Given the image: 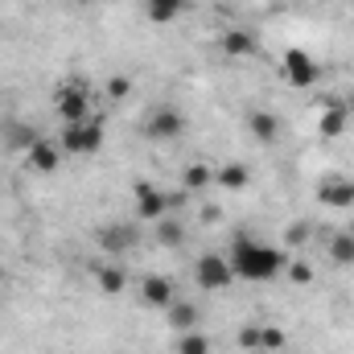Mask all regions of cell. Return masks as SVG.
I'll use <instances>...</instances> for the list:
<instances>
[{"label":"cell","mask_w":354,"mask_h":354,"mask_svg":"<svg viewBox=\"0 0 354 354\" xmlns=\"http://www.w3.org/2000/svg\"><path fill=\"white\" fill-rule=\"evenodd\" d=\"M317 202L330 206V210H351L354 206V177L330 174L317 181Z\"/></svg>","instance_id":"8"},{"label":"cell","mask_w":354,"mask_h":354,"mask_svg":"<svg viewBox=\"0 0 354 354\" xmlns=\"http://www.w3.org/2000/svg\"><path fill=\"white\" fill-rule=\"evenodd\" d=\"M25 161H29V169H33V174H54V169L62 165V149L37 136V140L25 149Z\"/></svg>","instance_id":"11"},{"label":"cell","mask_w":354,"mask_h":354,"mask_svg":"<svg viewBox=\"0 0 354 354\" xmlns=\"http://www.w3.org/2000/svg\"><path fill=\"white\" fill-rule=\"evenodd\" d=\"M79 4H91V0H79Z\"/></svg>","instance_id":"32"},{"label":"cell","mask_w":354,"mask_h":354,"mask_svg":"<svg viewBox=\"0 0 354 354\" xmlns=\"http://www.w3.org/2000/svg\"><path fill=\"white\" fill-rule=\"evenodd\" d=\"M165 322H169L174 334H189V330L198 326V309H194L189 301H174V305L165 309Z\"/></svg>","instance_id":"15"},{"label":"cell","mask_w":354,"mask_h":354,"mask_svg":"<svg viewBox=\"0 0 354 354\" xmlns=\"http://www.w3.org/2000/svg\"><path fill=\"white\" fill-rule=\"evenodd\" d=\"M181 185H185L189 194H202V189H210V185H214V169H210V165H202V161H194V165H185Z\"/></svg>","instance_id":"17"},{"label":"cell","mask_w":354,"mask_h":354,"mask_svg":"<svg viewBox=\"0 0 354 354\" xmlns=\"http://www.w3.org/2000/svg\"><path fill=\"white\" fill-rule=\"evenodd\" d=\"M140 301H145L149 309H169V305L177 301L174 280H169V276H161V272L145 276V280H140Z\"/></svg>","instance_id":"9"},{"label":"cell","mask_w":354,"mask_h":354,"mask_svg":"<svg viewBox=\"0 0 354 354\" xmlns=\"http://www.w3.org/2000/svg\"><path fill=\"white\" fill-rule=\"evenodd\" d=\"M218 46H223L227 58H252V54H256V37H252L248 29H227V33L218 37Z\"/></svg>","instance_id":"13"},{"label":"cell","mask_w":354,"mask_h":354,"mask_svg":"<svg viewBox=\"0 0 354 354\" xmlns=\"http://www.w3.org/2000/svg\"><path fill=\"white\" fill-rule=\"evenodd\" d=\"M157 239H161V243H165V248H177V243H181V239H185V227H181V223H177L174 214H165V218H161V223H157Z\"/></svg>","instance_id":"22"},{"label":"cell","mask_w":354,"mask_h":354,"mask_svg":"<svg viewBox=\"0 0 354 354\" xmlns=\"http://www.w3.org/2000/svg\"><path fill=\"white\" fill-rule=\"evenodd\" d=\"M309 235H313V227H309V223H292V227L284 231V248H292V252H301V248L309 243Z\"/></svg>","instance_id":"23"},{"label":"cell","mask_w":354,"mask_h":354,"mask_svg":"<svg viewBox=\"0 0 354 354\" xmlns=\"http://www.w3.org/2000/svg\"><path fill=\"white\" fill-rule=\"evenodd\" d=\"M174 354H210V338H206V334H198V330H189V334H177Z\"/></svg>","instance_id":"19"},{"label":"cell","mask_w":354,"mask_h":354,"mask_svg":"<svg viewBox=\"0 0 354 354\" xmlns=\"http://www.w3.org/2000/svg\"><path fill=\"white\" fill-rule=\"evenodd\" d=\"M132 239H136L132 227H107V231H103V252H128Z\"/></svg>","instance_id":"20"},{"label":"cell","mask_w":354,"mask_h":354,"mask_svg":"<svg viewBox=\"0 0 354 354\" xmlns=\"http://www.w3.org/2000/svg\"><path fill=\"white\" fill-rule=\"evenodd\" d=\"M346 111H351V120H354V95H351V99H346Z\"/></svg>","instance_id":"30"},{"label":"cell","mask_w":354,"mask_h":354,"mask_svg":"<svg viewBox=\"0 0 354 354\" xmlns=\"http://www.w3.org/2000/svg\"><path fill=\"white\" fill-rule=\"evenodd\" d=\"M239 351H260V326H243L239 330Z\"/></svg>","instance_id":"28"},{"label":"cell","mask_w":354,"mask_h":354,"mask_svg":"<svg viewBox=\"0 0 354 354\" xmlns=\"http://www.w3.org/2000/svg\"><path fill=\"white\" fill-rule=\"evenodd\" d=\"M288 338H284V330L280 326H260V351H280Z\"/></svg>","instance_id":"26"},{"label":"cell","mask_w":354,"mask_h":354,"mask_svg":"<svg viewBox=\"0 0 354 354\" xmlns=\"http://www.w3.org/2000/svg\"><path fill=\"white\" fill-rule=\"evenodd\" d=\"M140 132H145L149 140H157V145H169L177 136H185V115H181L177 107H153V111L145 115Z\"/></svg>","instance_id":"3"},{"label":"cell","mask_w":354,"mask_h":354,"mask_svg":"<svg viewBox=\"0 0 354 354\" xmlns=\"http://www.w3.org/2000/svg\"><path fill=\"white\" fill-rule=\"evenodd\" d=\"M280 66H284V83L288 87H309V83H317V62L309 58V50H301V46H288L284 50V58H280Z\"/></svg>","instance_id":"7"},{"label":"cell","mask_w":354,"mask_h":354,"mask_svg":"<svg viewBox=\"0 0 354 354\" xmlns=\"http://www.w3.org/2000/svg\"><path fill=\"white\" fill-rule=\"evenodd\" d=\"M227 260H231V268H235V276H243V280H252V284L276 280V276L288 268V256H284L280 248L260 243V239H243V235L231 243Z\"/></svg>","instance_id":"1"},{"label":"cell","mask_w":354,"mask_h":354,"mask_svg":"<svg viewBox=\"0 0 354 354\" xmlns=\"http://www.w3.org/2000/svg\"><path fill=\"white\" fill-rule=\"evenodd\" d=\"M284 276H288L292 284H309V280H313V264H309V260H288Z\"/></svg>","instance_id":"25"},{"label":"cell","mask_w":354,"mask_h":354,"mask_svg":"<svg viewBox=\"0 0 354 354\" xmlns=\"http://www.w3.org/2000/svg\"><path fill=\"white\" fill-rule=\"evenodd\" d=\"M248 132H252L260 145H276V136H280V115H276V111H264V107H256V111L248 115Z\"/></svg>","instance_id":"12"},{"label":"cell","mask_w":354,"mask_h":354,"mask_svg":"<svg viewBox=\"0 0 354 354\" xmlns=\"http://www.w3.org/2000/svg\"><path fill=\"white\" fill-rule=\"evenodd\" d=\"M346 128H351L346 99H334V103H326V107H322V115H317V132H322L326 140H334V136H342Z\"/></svg>","instance_id":"10"},{"label":"cell","mask_w":354,"mask_h":354,"mask_svg":"<svg viewBox=\"0 0 354 354\" xmlns=\"http://www.w3.org/2000/svg\"><path fill=\"white\" fill-rule=\"evenodd\" d=\"M185 12V0H145V17L153 25H169Z\"/></svg>","instance_id":"16"},{"label":"cell","mask_w":354,"mask_h":354,"mask_svg":"<svg viewBox=\"0 0 354 354\" xmlns=\"http://www.w3.org/2000/svg\"><path fill=\"white\" fill-rule=\"evenodd\" d=\"M248 181H252V169H248V165H239V161H227V165H218V169H214V185H223V189H231V194L248 189Z\"/></svg>","instance_id":"14"},{"label":"cell","mask_w":354,"mask_h":354,"mask_svg":"<svg viewBox=\"0 0 354 354\" xmlns=\"http://www.w3.org/2000/svg\"><path fill=\"white\" fill-rule=\"evenodd\" d=\"M132 198H136V214L149 218V223H161L169 210H174V198L165 189H157L153 181H136L132 185Z\"/></svg>","instance_id":"6"},{"label":"cell","mask_w":354,"mask_h":354,"mask_svg":"<svg viewBox=\"0 0 354 354\" xmlns=\"http://www.w3.org/2000/svg\"><path fill=\"white\" fill-rule=\"evenodd\" d=\"M33 140H37L33 128H25V124H8V149H29Z\"/></svg>","instance_id":"24"},{"label":"cell","mask_w":354,"mask_h":354,"mask_svg":"<svg viewBox=\"0 0 354 354\" xmlns=\"http://www.w3.org/2000/svg\"><path fill=\"white\" fill-rule=\"evenodd\" d=\"M58 115H62V124H79V120H91L95 111H91V91L83 79H71V83H62L58 91Z\"/></svg>","instance_id":"5"},{"label":"cell","mask_w":354,"mask_h":354,"mask_svg":"<svg viewBox=\"0 0 354 354\" xmlns=\"http://www.w3.org/2000/svg\"><path fill=\"white\" fill-rule=\"evenodd\" d=\"M128 95H132V79H128V75L107 79V99H111V103H120V99H128Z\"/></svg>","instance_id":"27"},{"label":"cell","mask_w":354,"mask_h":354,"mask_svg":"<svg viewBox=\"0 0 354 354\" xmlns=\"http://www.w3.org/2000/svg\"><path fill=\"white\" fill-rule=\"evenodd\" d=\"M0 284H4V264H0Z\"/></svg>","instance_id":"31"},{"label":"cell","mask_w":354,"mask_h":354,"mask_svg":"<svg viewBox=\"0 0 354 354\" xmlns=\"http://www.w3.org/2000/svg\"><path fill=\"white\" fill-rule=\"evenodd\" d=\"M218 218H223L218 206H202V223H218Z\"/></svg>","instance_id":"29"},{"label":"cell","mask_w":354,"mask_h":354,"mask_svg":"<svg viewBox=\"0 0 354 354\" xmlns=\"http://www.w3.org/2000/svg\"><path fill=\"white\" fill-rule=\"evenodd\" d=\"M194 280H198L206 292H223V288H231L235 268H231V260H227V256L206 252V256H198V264H194Z\"/></svg>","instance_id":"4"},{"label":"cell","mask_w":354,"mask_h":354,"mask_svg":"<svg viewBox=\"0 0 354 354\" xmlns=\"http://www.w3.org/2000/svg\"><path fill=\"white\" fill-rule=\"evenodd\" d=\"M330 264L354 268V235L351 231H338V235L330 239Z\"/></svg>","instance_id":"18"},{"label":"cell","mask_w":354,"mask_h":354,"mask_svg":"<svg viewBox=\"0 0 354 354\" xmlns=\"http://www.w3.org/2000/svg\"><path fill=\"white\" fill-rule=\"evenodd\" d=\"M124 284H128L124 268H103V272H99V292H107V297H120V292H124Z\"/></svg>","instance_id":"21"},{"label":"cell","mask_w":354,"mask_h":354,"mask_svg":"<svg viewBox=\"0 0 354 354\" xmlns=\"http://www.w3.org/2000/svg\"><path fill=\"white\" fill-rule=\"evenodd\" d=\"M103 140H107V124L99 115H91V120H79V124H62L58 149L71 153V157H91V153L103 149Z\"/></svg>","instance_id":"2"}]
</instances>
